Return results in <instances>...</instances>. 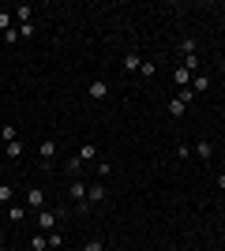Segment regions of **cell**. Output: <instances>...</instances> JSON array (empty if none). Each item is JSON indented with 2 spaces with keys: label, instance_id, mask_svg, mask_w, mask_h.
<instances>
[{
  "label": "cell",
  "instance_id": "5b68a950",
  "mask_svg": "<svg viewBox=\"0 0 225 251\" xmlns=\"http://www.w3.org/2000/svg\"><path fill=\"white\" fill-rule=\"evenodd\" d=\"M26 206H30V210H45V191L30 188V191H26Z\"/></svg>",
  "mask_w": 225,
  "mask_h": 251
},
{
  "label": "cell",
  "instance_id": "8992f818",
  "mask_svg": "<svg viewBox=\"0 0 225 251\" xmlns=\"http://www.w3.org/2000/svg\"><path fill=\"white\" fill-rule=\"evenodd\" d=\"M75 157H79L83 165H90V161H94V157H98V143H83V147H79V154H75Z\"/></svg>",
  "mask_w": 225,
  "mask_h": 251
},
{
  "label": "cell",
  "instance_id": "8fae6325",
  "mask_svg": "<svg viewBox=\"0 0 225 251\" xmlns=\"http://www.w3.org/2000/svg\"><path fill=\"white\" fill-rule=\"evenodd\" d=\"M210 90V75H195L192 79V94H206Z\"/></svg>",
  "mask_w": 225,
  "mask_h": 251
},
{
  "label": "cell",
  "instance_id": "484cf974",
  "mask_svg": "<svg viewBox=\"0 0 225 251\" xmlns=\"http://www.w3.org/2000/svg\"><path fill=\"white\" fill-rule=\"evenodd\" d=\"M176 157H180V161H184V157H192V147H188V143H180V147H176Z\"/></svg>",
  "mask_w": 225,
  "mask_h": 251
},
{
  "label": "cell",
  "instance_id": "9c48e42d",
  "mask_svg": "<svg viewBox=\"0 0 225 251\" xmlns=\"http://www.w3.org/2000/svg\"><path fill=\"white\" fill-rule=\"evenodd\" d=\"M165 109H169V116H173V120H180V116L188 113V101H180V98H173V101L165 105Z\"/></svg>",
  "mask_w": 225,
  "mask_h": 251
},
{
  "label": "cell",
  "instance_id": "5bb4252c",
  "mask_svg": "<svg viewBox=\"0 0 225 251\" xmlns=\"http://www.w3.org/2000/svg\"><path fill=\"white\" fill-rule=\"evenodd\" d=\"M15 139H19V127H15V124H4V127H0V143H15Z\"/></svg>",
  "mask_w": 225,
  "mask_h": 251
},
{
  "label": "cell",
  "instance_id": "83f0119b",
  "mask_svg": "<svg viewBox=\"0 0 225 251\" xmlns=\"http://www.w3.org/2000/svg\"><path fill=\"white\" fill-rule=\"evenodd\" d=\"M0 251H11V248H0Z\"/></svg>",
  "mask_w": 225,
  "mask_h": 251
},
{
  "label": "cell",
  "instance_id": "603a6c76",
  "mask_svg": "<svg viewBox=\"0 0 225 251\" xmlns=\"http://www.w3.org/2000/svg\"><path fill=\"white\" fill-rule=\"evenodd\" d=\"M8 221H23V206H15V202H11V206H8Z\"/></svg>",
  "mask_w": 225,
  "mask_h": 251
},
{
  "label": "cell",
  "instance_id": "30bf717a",
  "mask_svg": "<svg viewBox=\"0 0 225 251\" xmlns=\"http://www.w3.org/2000/svg\"><path fill=\"white\" fill-rule=\"evenodd\" d=\"M15 23H19V26L23 23H34V8L30 4H19V8H15Z\"/></svg>",
  "mask_w": 225,
  "mask_h": 251
},
{
  "label": "cell",
  "instance_id": "2e32d148",
  "mask_svg": "<svg viewBox=\"0 0 225 251\" xmlns=\"http://www.w3.org/2000/svg\"><path fill=\"white\" fill-rule=\"evenodd\" d=\"M4 154H8L11 161H19V157H23V143H19V139H15V143H4Z\"/></svg>",
  "mask_w": 225,
  "mask_h": 251
},
{
  "label": "cell",
  "instance_id": "4fadbf2b",
  "mask_svg": "<svg viewBox=\"0 0 225 251\" xmlns=\"http://www.w3.org/2000/svg\"><path fill=\"white\" fill-rule=\"evenodd\" d=\"M139 64H143L139 52H124V72H139Z\"/></svg>",
  "mask_w": 225,
  "mask_h": 251
},
{
  "label": "cell",
  "instance_id": "44dd1931",
  "mask_svg": "<svg viewBox=\"0 0 225 251\" xmlns=\"http://www.w3.org/2000/svg\"><path fill=\"white\" fill-rule=\"evenodd\" d=\"M34 34H38V26H34V23H23V26H19V38H23V42H26V38H34Z\"/></svg>",
  "mask_w": 225,
  "mask_h": 251
},
{
  "label": "cell",
  "instance_id": "9a60e30c",
  "mask_svg": "<svg viewBox=\"0 0 225 251\" xmlns=\"http://www.w3.org/2000/svg\"><path fill=\"white\" fill-rule=\"evenodd\" d=\"M195 154L203 157V161H210V157H214V143H206V139H203V143H195Z\"/></svg>",
  "mask_w": 225,
  "mask_h": 251
},
{
  "label": "cell",
  "instance_id": "6da1fadb",
  "mask_svg": "<svg viewBox=\"0 0 225 251\" xmlns=\"http://www.w3.org/2000/svg\"><path fill=\"white\" fill-rule=\"evenodd\" d=\"M64 214H68V210H49V206L38 210V232H53V229H56V221L64 218Z\"/></svg>",
  "mask_w": 225,
  "mask_h": 251
},
{
  "label": "cell",
  "instance_id": "ba28073f",
  "mask_svg": "<svg viewBox=\"0 0 225 251\" xmlns=\"http://www.w3.org/2000/svg\"><path fill=\"white\" fill-rule=\"evenodd\" d=\"M180 68L184 72H199V68H203V56H199V52H188V56L180 60Z\"/></svg>",
  "mask_w": 225,
  "mask_h": 251
},
{
  "label": "cell",
  "instance_id": "7402d4cb",
  "mask_svg": "<svg viewBox=\"0 0 225 251\" xmlns=\"http://www.w3.org/2000/svg\"><path fill=\"white\" fill-rule=\"evenodd\" d=\"M173 79H176V83H192V72H184V68H176V72H173Z\"/></svg>",
  "mask_w": 225,
  "mask_h": 251
},
{
  "label": "cell",
  "instance_id": "52a82bcc",
  "mask_svg": "<svg viewBox=\"0 0 225 251\" xmlns=\"http://www.w3.org/2000/svg\"><path fill=\"white\" fill-rule=\"evenodd\" d=\"M83 169H86V165H83V161H79V157H75V154H72V157H68V161H64V173H68V176H72V180H79V173H83Z\"/></svg>",
  "mask_w": 225,
  "mask_h": 251
},
{
  "label": "cell",
  "instance_id": "3957f363",
  "mask_svg": "<svg viewBox=\"0 0 225 251\" xmlns=\"http://www.w3.org/2000/svg\"><path fill=\"white\" fill-rule=\"evenodd\" d=\"M105 184H101V180H98V184H86V202H90V206H101V202H105Z\"/></svg>",
  "mask_w": 225,
  "mask_h": 251
},
{
  "label": "cell",
  "instance_id": "ac0fdd59",
  "mask_svg": "<svg viewBox=\"0 0 225 251\" xmlns=\"http://www.w3.org/2000/svg\"><path fill=\"white\" fill-rule=\"evenodd\" d=\"M30 251H49V240H45V232L30 236Z\"/></svg>",
  "mask_w": 225,
  "mask_h": 251
},
{
  "label": "cell",
  "instance_id": "cb8c5ba5",
  "mask_svg": "<svg viewBox=\"0 0 225 251\" xmlns=\"http://www.w3.org/2000/svg\"><path fill=\"white\" fill-rule=\"evenodd\" d=\"M11 19H15L11 11H0V30H11Z\"/></svg>",
  "mask_w": 225,
  "mask_h": 251
},
{
  "label": "cell",
  "instance_id": "4316f807",
  "mask_svg": "<svg viewBox=\"0 0 225 251\" xmlns=\"http://www.w3.org/2000/svg\"><path fill=\"white\" fill-rule=\"evenodd\" d=\"M218 188H222V191H225V173H218Z\"/></svg>",
  "mask_w": 225,
  "mask_h": 251
},
{
  "label": "cell",
  "instance_id": "277c9868",
  "mask_svg": "<svg viewBox=\"0 0 225 251\" xmlns=\"http://www.w3.org/2000/svg\"><path fill=\"white\" fill-rule=\"evenodd\" d=\"M86 94H90V101H101V98H109V83L105 79H94V83L86 86Z\"/></svg>",
  "mask_w": 225,
  "mask_h": 251
},
{
  "label": "cell",
  "instance_id": "ffe728a7",
  "mask_svg": "<svg viewBox=\"0 0 225 251\" xmlns=\"http://www.w3.org/2000/svg\"><path fill=\"white\" fill-rule=\"evenodd\" d=\"M11 195H15V188H8V184H0V206H8Z\"/></svg>",
  "mask_w": 225,
  "mask_h": 251
},
{
  "label": "cell",
  "instance_id": "7c38bea8",
  "mask_svg": "<svg viewBox=\"0 0 225 251\" xmlns=\"http://www.w3.org/2000/svg\"><path fill=\"white\" fill-rule=\"evenodd\" d=\"M45 240H49V251H60V248H64V232L53 229V232H45Z\"/></svg>",
  "mask_w": 225,
  "mask_h": 251
},
{
  "label": "cell",
  "instance_id": "e0dca14e",
  "mask_svg": "<svg viewBox=\"0 0 225 251\" xmlns=\"http://www.w3.org/2000/svg\"><path fill=\"white\" fill-rule=\"evenodd\" d=\"M176 49H180V56H188V52H199V49H195V38H180V42H176Z\"/></svg>",
  "mask_w": 225,
  "mask_h": 251
},
{
  "label": "cell",
  "instance_id": "d4e9b609",
  "mask_svg": "<svg viewBox=\"0 0 225 251\" xmlns=\"http://www.w3.org/2000/svg\"><path fill=\"white\" fill-rule=\"evenodd\" d=\"M139 72H143V75H147V79H150V75L158 72V68H154V60H143V64H139Z\"/></svg>",
  "mask_w": 225,
  "mask_h": 251
},
{
  "label": "cell",
  "instance_id": "7a4b0ae2",
  "mask_svg": "<svg viewBox=\"0 0 225 251\" xmlns=\"http://www.w3.org/2000/svg\"><path fill=\"white\" fill-rule=\"evenodd\" d=\"M38 157H42V169H53V157H56L53 139H42V143H38Z\"/></svg>",
  "mask_w": 225,
  "mask_h": 251
},
{
  "label": "cell",
  "instance_id": "d6986e66",
  "mask_svg": "<svg viewBox=\"0 0 225 251\" xmlns=\"http://www.w3.org/2000/svg\"><path fill=\"white\" fill-rule=\"evenodd\" d=\"M83 251H105V240H101V236H90V240L83 244Z\"/></svg>",
  "mask_w": 225,
  "mask_h": 251
}]
</instances>
